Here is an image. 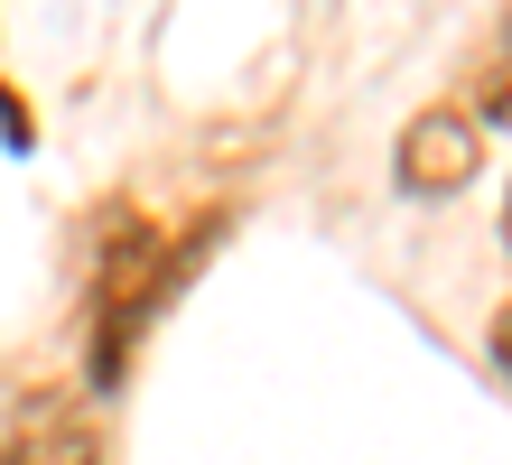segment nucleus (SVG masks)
Returning a JSON list of instances; mask_svg holds the SVG:
<instances>
[{
	"mask_svg": "<svg viewBox=\"0 0 512 465\" xmlns=\"http://www.w3.org/2000/svg\"><path fill=\"white\" fill-rule=\"evenodd\" d=\"M168 289V261H159V233L140 224V214H112V233H103V261H94V372H122V345H131V326L159 307Z\"/></svg>",
	"mask_w": 512,
	"mask_h": 465,
	"instance_id": "nucleus-1",
	"label": "nucleus"
},
{
	"mask_svg": "<svg viewBox=\"0 0 512 465\" xmlns=\"http://www.w3.org/2000/svg\"><path fill=\"white\" fill-rule=\"evenodd\" d=\"M475 168H485V121H475V103H429L401 131V149H391V177L410 196H457V186H475Z\"/></svg>",
	"mask_w": 512,
	"mask_h": 465,
	"instance_id": "nucleus-2",
	"label": "nucleus"
},
{
	"mask_svg": "<svg viewBox=\"0 0 512 465\" xmlns=\"http://www.w3.org/2000/svg\"><path fill=\"white\" fill-rule=\"evenodd\" d=\"M475 121H512V19L485 47V84H475Z\"/></svg>",
	"mask_w": 512,
	"mask_h": 465,
	"instance_id": "nucleus-3",
	"label": "nucleus"
},
{
	"mask_svg": "<svg viewBox=\"0 0 512 465\" xmlns=\"http://www.w3.org/2000/svg\"><path fill=\"white\" fill-rule=\"evenodd\" d=\"M494 363L512 372V307H503V317H494Z\"/></svg>",
	"mask_w": 512,
	"mask_h": 465,
	"instance_id": "nucleus-4",
	"label": "nucleus"
},
{
	"mask_svg": "<svg viewBox=\"0 0 512 465\" xmlns=\"http://www.w3.org/2000/svg\"><path fill=\"white\" fill-rule=\"evenodd\" d=\"M503 242H512V196H503Z\"/></svg>",
	"mask_w": 512,
	"mask_h": 465,
	"instance_id": "nucleus-5",
	"label": "nucleus"
},
{
	"mask_svg": "<svg viewBox=\"0 0 512 465\" xmlns=\"http://www.w3.org/2000/svg\"><path fill=\"white\" fill-rule=\"evenodd\" d=\"M0 465H19V456H0Z\"/></svg>",
	"mask_w": 512,
	"mask_h": 465,
	"instance_id": "nucleus-6",
	"label": "nucleus"
}]
</instances>
